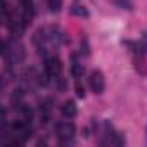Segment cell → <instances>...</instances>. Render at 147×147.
<instances>
[{"label": "cell", "instance_id": "1", "mask_svg": "<svg viewBox=\"0 0 147 147\" xmlns=\"http://www.w3.org/2000/svg\"><path fill=\"white\" fill-rule=\"evenodd\" d=\"M2 57H4L7 66L21 64L24 61V45L16 38L5 40L2 45Z\"/></svg>", "mask_w": 147, "mask_h": 147}, {"label": "cell", "instance_id": "2", "mask_svg": "<svg viewBox=\"0 0 147 147\" xmlns=\"http://www.w3.org/2000/svg\"><path fill=\"white\" fill-rule=\"evenodd\" d=\"M55 133H57L59 142L62 145H67V144H73V138H75V133H76V126L71 121H59L55 125Z\"/></svg>", "mask_w": 147, "mask_h": 147}, {"label": "cell", "instance_id": "3", "mask_svg": "<svg viewBox=\"0 0 147 147\" xmlns=\"http://www.w3.org/2000/svg\"><path fill=\"white\" fill-rule=\"evenodd\" d=\"M88 83H90V88H92V92L95 95L104 94V90H106V78H104V75L100 71H94L92 73L90 78H88Z\"/></svg>", "mask_w": 147, "mask_h": 147}, {"label": "cell", "instance_id": "4", "mask_svg": "<svg viewBox=\"0 0 147 147\" xmlns=\"http://www.w3.org/2000/svg\"><path fill=\"white\" fill-rule=\"evenodd\" d=\"M12 135L14 137H18L21 142H24V140H28V138H31V126H30V121H18V123H14L12 125Z\"/></svg>", "mask_w": 147, "mask_h": 147}, {"label": "cell", "instance_id": "5", "mask_svg": "<svg viewBox=\"0 0 147 147\" xmlns=\"http://www.w3.org/2000/svg\"><path fill=\"white\" fill-rule=\"evenodd\" d=\"M61 69H62L61 61H59L55 55H52V57H47V59H45V71L49 73V76H50V78H59Z\"/></svg>", "mask_w": 147, "mask_h": 147}, {"label": "cell", "instance_id": "6", "mask_svg": "<svg viewBox=\"0 0 147 147\" xmlns=\"http://www.w3.org/2000/svg\"><path fill=\"white\" fill-rule=\"evenodd\" d=\"M61 113H62V116H64V118H67V119L75 118V116L78 114L76 104L73 102V100H66V102H64V104L61 106Z\"/></svg>", "mask_w": 147, "mask_h": 147}, {"label": "cell", "instance_id": "7", "mask_svg": "<svg viewBox=\"0 0 147 147\" xmlns=\"http://www.w3.org/2000/svg\"><path fill=\"white\" fill-rule=\"evenodd\" d=\"M71 75L75 76L76 80L82 78V76H83V64H80V62H73V66H71Z\"/></svg>", "mask_w": 147, "mask_h": 147}, {"label": "cell", "instance_id": "8", "mask_svg": "<svg viewBox=\"0 0 147 147\" xmlns=\"http://www.w3.org/2000/svg\"><path fill=\"white\" fill-rule=\"evenodd\" d=\"M47 7L50 12H59L62 9V0H47Z\"/></svg>", "mask_w": 147, "mask_h": 147}, {"label": "cell", "instance_id": "9", "mask_svg": "<svg viewBox=\"0 0 147 147\" xmlns=\"http://www.w3.org/2000/svg\"><path fill=\"white\" fill-rule=\"evenodd\" d=\"M113 2H114L118 7L125 9V11H133V4H131V0H113Z\"/></svg>", "mask_w": 147, "mask_h": 147}, {"label": "cell", "instance_id": "10", "mask_svg": "<svg viewBox=\"0 0 147 147\" xmlns=\"http://www.w3.org/2000/svg\"><path fill=\"white\" fill-rule=\"evenodd\" d=\"M113 145H125V137H123V133H114V135H113Z\"/></svg>", "mask_w": 147, "mask_h": 147}, {"label": "cell", "instance_id": "11", "mask_svg": "<svg viewBox=\"0 0 147 147\" xmlns=\"http://www.w3.org/2000/svg\"><path fill=\"white\" fill-rule=\"evenodd\" d=\"M73 14H78V16H85V18L88 16V12L85 11V7H78V5H76L75 9H73Z\"/></svg>", "mask_w": 147, "mask_h": 147}, {"label": "cell", "instance_id": "12", "mask_svg": "<svg viewBox=\"0 0 147 147\" xmlns=\"http://www.w3.org/2000/svg\"><path fill=\"white\" fill-rule=\"evenodd\" d=\"M76 94H78V97H85V90L82 88L80 83H76Z\"/></svg>", "mask_w": 147, "mask_h": 147}, {"label": "cell", "instance_id": "13", "mask_svg": "<svg viewBox=\"0 0 147 147\" xmlns=\"http://www.w3.org/2000/svg\"><path fill=\"white\" fill-rule=\"evenodd\" d=\"M140 47H144V49H147V31L142 35V43H140Z\"/></svg>", "mask_w": 147, "mask_h": 147}]
</instances>
